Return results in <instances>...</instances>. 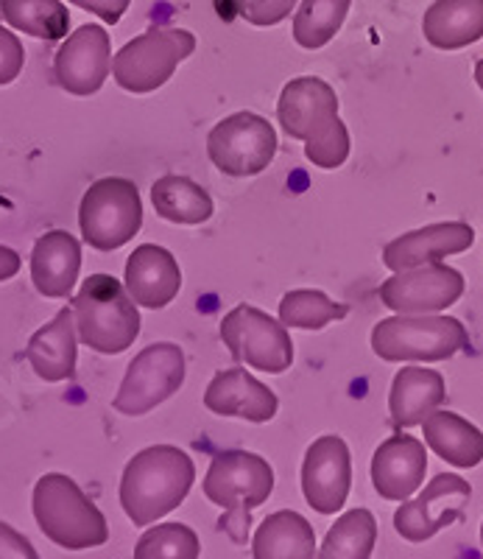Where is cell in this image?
<instances>
[{"label":"cell","instance_id":"cell-1","mask_svg":"<svg viewBox=\"0 0 483 559\" xmlns=\"http://www.w3.org/2000/svg\"><path fill=\"white\" fill-rule=\"evenodd\" d=\"M282 132L305 143V157L322 171H336L350 157V129L338 118L336 90L318 76H299L277 102Z\"/></svg>","mask_w":483,"mask_h":559},{"label":"cell","instance_id":"cell-2","mask_svg":"<svg viewBox=\"0 0 483 559\" xmlns=\"http://www.w3.org/2000/svg\"><path fill=\"white\" fill-rule=\"evenodd\" d=\"M196 464L182 448L152 445L134 453L121 476V507L134 526H152L185 501Z\"/></svg>","mask_w":483,"mask_h":559},{"label":"cell","instance_id":"cell-3","mask_svg":"<svg viewBox=\"0 0 483 559\" xmlns=\"http://www.w3.org/2000/svg\"><path fill=\"white\" fill-rule=\"evenodd\" d=\"M32 509L45 537L64 551H87L109 540L104 512L64 473H45L34 484Z\"/></svg>","mask_w":483,"mask_h":559},{"label":"cell","instance_id":"cell-4","mask_svg":"<svg viewBox=\"0 0 483 559\" xmlns=\"http://www.w3.org/2000/svg\"><path fill=\"white\" fill-rule=\"evenodd\" d=\"M79 342L101 356H118L141 336V311L112 274H89L73 297Z\"/></svg>","mask_w":483,"mask_h":559},{"label":"cell","instance_id":"cell-5","mask_svg":"<svg viewBox=\"0 0 483 559\" xmlns=\"http://www.w3.org/2000/svg\"><path fill=\"white\" fill-rule=\"evenodd\" d=\"M202 489L216 507L227 509V518L218 526L227 528L236 543H246L249 515L271 496L274 471L257 453L224 451L213 456Z\"/></svg>","mask_w":483,"mask_h":559},{"label":"cell","instance_id":"cell-6","mask_svg":"<svg viewBox=\"0 0 483 559\" xmlns=\"http://www.w3.org/2000/svg\"><path fill=\"white\" fill-rule=\"evenodd\" d=\"M470 344L467 328L442 313H395L372 331V349L383 361H447Z\"/></svg>","mask_w":483,"mask_h":559},{"label":"cell","instance_id":"cell-7","mask_svg":"<svg viewBox=\"0 0 483 559\" xmlns=\"http://www.w3.org/2000/svg\"><path fill=\"white\" fill-rule=\"evenodd\" d=\"M143 227L141 191L132 179L104 177L87 188L79 204L82 238L98 252H114Z\"/></svg>","mask_w":483,"mask_h":559},{"label":"cell","instance_id":"cell-8","mask_svg":"<svg viewBox=\"0 0 483 559\" xmlns=\"http://www.w3.org/2000/svg\"><path fill=\"white\" fill-rule=\"evenodd\" d=\"M196 51V37L188 28L159 26L134 37L112 57V76L126 93H154Z\"/></svg>","mask_w":483,"mask_h":559},{"label":"cell","instance_id":"cell-9","mask_svg":"<svg viewBox=\"0 0 483 559\" xmlns=\"http://www.w3.org/2000/svg\"><path fill=\"white\" fill-rule=\"evenodd\" d=\"M185 383V353L173 342H157L134 356L114 394L112 408L126 417H143Z\"/></svg>","mask_w":483,"mask_h":559},{"label":"cell","instance_id":"cell-10","mask_svg":"<svg viewBox=\"0 0 483 559\" xmlns=\"http://www.w3.org/2000/svg\"><path fill=\"white\" fill-rule=\"evenodd\" d=\"M221 342L238 364L280 376L293 364V342L280 319L255 306H238L221 319Z\"/></svg>","mask_w":483,"mask_h":559},{"label":"cell","instance_id":"cell-11","mask_svg":"<svg viewBox=\"0 0 483 559\" xmlns=\"http://www.w3.org/2000/svg\"><path fill=\"white\" fill-rule=\"evenodd\" d=\"M207 154L227 177H257L277 154V132L263 115L236 112L210 129Z\"/></svg>","mask_w":483,"mask_h":559},{"label":"cell","instance_id":"cell-12","mask_svg":"<svg viewBox=\"0 0 483 559\" xmlns=\"http://www.w3.org/2000/svg\"><path fill=\"white\" fill-rule=\"evenodd\" d=\"M472 498L470 481L456 473H439L416 498H408L395 512V528L408 543H425L464 518Z\"/></svg>","mask_w":483,"mask_h":559},{"label":"cell","instance_id":"cell-13","mask_svg":"<svg viewBox=\"0 0 483 559\" xmlns=\"http://www.w3.org/2000/svg\"><path fill=\"white\" fill-rule=\"evenodd\" d=\"M467 283L464 274L447 263L395 272L381 286V302L395 313H442L456 306Z\"/></svg>","mask_w":483,"mask_h":559},{"label":"cell","instance_id":"cell-14","mask_svg":"<svg viewBox=\"0 0 483 559\" xmlns=\"http://www.w3.org/2000/svg\"><path fill=\"white\" fill-rule=\"evenodd\" d=\"M352 487L350 448L336 433L318 437L302 462V492L318 515H333L347 503Z\"/></svg>","mask_w":483,"mask_h":559},{"label":"cell","instance_id":"cell-15","mask_svg":"<svg viewBox=\"0 0 483 559\" xmlns=\"http://www.w3.org/2000/svg\"><path fill=\"white\" fill-rule=\"evenodd\" d=\"M109 70H112V45H109V34L96 23L76 28L64 39L53 59L59 87L68 90L71 96L98 93L107 82Z\"/></svg>","mask_w":483,"mask_h":559},{"label":"cell","instance_id":"cell-16","mask_svg":"<svg viewBox=\"0 0 483 559\" xmlns=\"http://www.w3.org/2000/svg\"><path fill=\"white\" fill-rule=\"evenodd\" d=\"M475 243V229L464 222L427 224L422 229H411L406 236L395 238L383 247V263L391 272L442 263L450 254H461Z\"/></svg>","mask_w":483,"mask_h":559},{"label":"cell","instance_id":"cell-17","mask_svg":"<svg viewBox=\"0 0 483 559\" xmlns=\"http://www.w3.org/2000/svg\"><path fill=\"white\" fill-rule=\"evenodd\" d=\"M427 473V451L411 433H395L372 456V484L386 501H408L422 487Z\"/></svg>","mask_w":483,"mask_h":559},{"label":"cell","instance_id":"cell-18","mask_svg":"<svg viewBox=\"0 0 483 559\" xmlns=\"http://www.w3.org/2000/svg\"><path fill=\"white\" fill-rule=\"evenodd\" d=\"M123 286L137 306L159 311L177 299L179 288H182V269L166 247L143 243L129 254Z\"/></svg>","mask_w":483,"mask_h":559},{"label":"cell","instance_id":"cell-19","mask_svg":"<svg viewBox=\"0 0 483 559\" xmlns=\"http://www.w3.org/2000/svg\"><path fill=\"white\" fill-rule=\"evenodd\" d=\"M204 406L210 408L213 414H218V417L268 423L277 414V408H280V401L252 372L236 367L213 376V381L207 383V392H204Z\"/></svg>","mask_w":483,"mask_h":559},{"label":"cell","instance_id":"cell-20","mask_svg":"<svg viewBox=\"0 0 483 559\" xmlns=\"http://www.w3.org/2000/svg\"><path fill=\"white\" fill-rule=\"evenodd\" d=\"M82 272V243L68 229H51L32 249V280L43 297L64 299L76 288Z\"/></svg>","mask_w":483,"mask_h":559},{"label":"cell","instance_id":"cell-21","mask_svg":"<svg viewBox=\"0 0 483 559\" xmlns=\"http://www.w3.org/2000/svg\"><path fill=\"white\" fill-rule=\"evenodd\" d=\"M76 313H73L71 306L62 308L51 322L43 324V328L28 338L26 358L43 381L59 383L76 376Z\"/></svg>","mask_w":483,"mask_h":559},{"label":"cell","instance_id":"cell-22","mask_svg":"<svg viewBox=\"0 0 483 559\" xmlns=\"http://www.w3.org/2000/svg\"><path fill=\"white\" fill-rule=\"evenodd\" d=\"M447 401V386L442 372L425 367L400 369L388 392V412L397 428L422 426L442 403Z\"/></svg>","mask_w":483,"mask_h":559},{"label":"cell","instance_id":"cell-23","mask_svg":"<svg viewBox=\"0 0 483 559\" xmlns=\"http://www.w3.org/2000/svg\"><path fill=\"white\" fill-rule=\"evenodd\" d=\"M422 34L439 51H458L483 39V0H436L422 17Z\"/></svg>","mask_w":483,"mask_h":559},{"label":"cell","instance_id":"cell-24","mask_svg":"<svg viewBox=\"0 0 483 559\" xmlns=\"http://www.w3.org/2000/svg\"><path fill=\"white\" fill-rule=\"evenodd\" d=\"M422 433H425L427 448L452 467L470 471L483 462V431L461 414L436 408L422 423Z\"/></svg>","mask_w":483,"mask_h":559},{"label":"cell","instance_id":"cell-25","mask_svg":"<svg viewBox=\"0 0 483 559\" xmlns=\"http://www.w3.org/2000/svg\"><path fill=\"white\" fill-rule=\"evenodd\" d=\"M255 559H316L313 526L291 509L274 512L257 526L252 540Z\"/></svg>","mask_w":483,"mask_h":559},{"label":"cell","instance_id":"cell-26","mask_svg":"<svg viewBox=\"0 0 483 559\" xmlns=\"http://www.w3.org/2000/svg\"><path fill=\"white\" fill-rule=\"evenodd\" d=\"M152 204L159 218L171 224H204L213 216V197L204 191L202 185L193 182L191 177H179V174H166L152 185Z\"/></svg>","mask_w":483,"mask_h":559},{"label":"cell","instance_id":"cell-27","mask_svg":"<svg viewBox=\"0 0 483 559\" xmlns=\"http://www.w3.org/2000/svg\"><path fill=\"white\" fill-rule=\"evenodd\" d=\"M375 546V515H372L370 509H350L325 534V543L318 548L316 559H370Z\"/></svg>","mask_w":483,"mask_h":559},{"label":"cell","instance_id":"cell-28","mask_svg":"<svg viewBox=\"0 0 483 559\" xmlns=\"http://www.w3.org/2000/svg\"><path fill=\"white\" fill-rule=\"evenodd\" d=\"M9 26L37 39H62L71 32V12L62 0H0Z\"/></svg>","mask_w":483,"mask_h":559},{"label":"cell","instance_id":"cell-29","mask_svg":"<svg viewBox=\"0 0 483 559\" xmlns=\"http://www.w3.org/2000/svg\"><path fill=\"white\" fill-rule=\"evenodd\" d=\"M352 0H302L293 14V39L307 51L325 48L350 14Z\"/></svg>","mask_w":483,"mask_h":559},{"label":"cell","instance_id":"cell-30","mask_svg":"<svg viewBox=\"0 0 483 559\" xmlns=\"http://www.w3.org/2000/svg\"><path fill=\"white\" fill-rule=\"evenodd\" d=\"M347 313H350V308L343 302H336L316 288H297L280 299V322L286 328H299V331H322Z\"/></svg>","mask_w":483,"mask_h":559},{"label":"cell","instance_id":"cell-31","mask_svg":"<svg viewBox=\"0 0 483 559\" xmlns=\"http://www.w3.org/2000/svg\"><path fill=\"white\" fill-rule=\"evenodd\" d=\"M202 543L185 523H162L143 532L134 546V559H198Z\"/></svg>","mask_w":483,"mask_h":559},{"label":"cell","instance_id":"cell-32","mask_svg":"<svg viewBox=\"0 0 483 559\" xmlns=\"http://www.w3.org/2000/svg\"><path fill=\"white\" fill-rule=\"evenodd\" d=\"M238 17H243L252 26H277L293 12L297 0H232Z\"/></svg>","mask_w":483,"mask_h":559},{"label":"cell","instance_id":"cell-33","mask_svg":"<svg viewBox=\"0 0 483 559\" xmlns=\"http://www.w3.org/2000/svg\"><path fill=\"white\" fill-rule=\"evenodd\" d=\"M23 62H26V51H23L20 39L9 28L0 26V87L12 84L20 76Z\"/></svg>","mask_w":483,"mask_h":559},{"label":"cell","instance_id":"cell-34","mask_svg":"<svg viewBox=\"0 0 483 559\" xmlns=\"http://www.w3.org/2000/svg\"><path fill=\"white\" fill-rule=\"evenodd\" d=\"M0 559H39V554L26 534L0 521Z\"/></svg>","mask_w":483,"mask_h":559},{"label":"cell","instance_id":"cell-35","mask_svg":"<svg viewBox=\"0 0 483 559\" xmlns=\"http://www.w3.org/2000/svg\"><path fill=\"white\" fill-rule=\"evenodd\" d=\"M71 3H76L79 9H84V12L98 14L104 23L114 26V23H121V17L126 14L132 0H71Z\"/></svg>","mask_w":483,"mask_h":559},{"label":"cell","instance_id":"cell-36","mask_svg":"<svg viewBox=\"0 0 483 559\" xmlns=\"http://www.w3.org/2000/svg\"><path fill=\"white\" fill-rule=\"evenodd\" d=\"M20 266H23L20 254L14 252V249H9V247H3V243H0V283L12 280L14 274L20 272Z\"/></svg>","mask_w":483,"mask_h":559},{"label":"cell","instance_id":"cell-37","mask_svg":"<svg viewBox=\"0 0 483 559\" xmlns=\"http://www.w3.org/2000/svg\"><path fill=\"white\" fill-rule=\"evenodd\" d=\"M475 82H478V87L483 90V59L475 64Z\"/></svg>","mask_w":483,"mask_h":559},{"label":"cell","instance_id":"cell-38","mask_svg":"<svg viewBox=\"0 0 483 559\" xmlns=\"http://www.w3.org/2000/svg\"><path fill=\"white\" fill-rule=\"evenodd\" d=\"M481 546H483V523H481Z\"/></svg>","mask_w":483,"mask_h":559}]
</instances>
